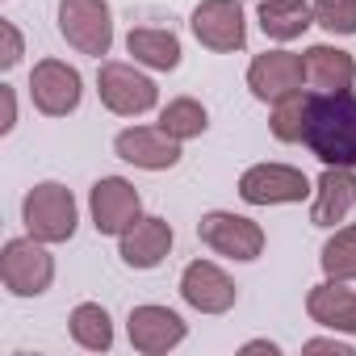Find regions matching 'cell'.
<instances>
[{"mask_svg": "<svg viewBox=\"0 0 356 356\" xmlns=\"http://www.w3.org/2000/svg\"><path fill=\"white\" fill-rule=\"evenodd\" d=\"M302 143L323 168H356V92H310Z\"/></svg>", "mask_w": 356, "mask_h": 356, "instance_id": "obj_1", "label": "cell"}, {"mask_svg": "<svg viewBox=\"0 0 356 356\" xmlns=\"http://www.w3.org/2000/svg\"><path fill=\"white\" fill-rule=\"evenodd\" d=\"M22 222H26V235H34L42 243H67L80 227V210H76L72 189L59 181H38L22 197Z\"/></svg>", "mask_w": 356, "mask_h": 356, "instance_id": "obj_2", "label": "cell"}, {"mask_svg": "<svg viewBox=\"0 0 356 356\" xmlns=\"http://www.w3.org/2000/svg\"><path fill=\"white\" fill-rule=\"evenodd\" d=\"M51 243L26 235V239H9L0 252V281L13 298H42L55 281V256L47 252Z\"/></svg>", "mask_w": 356, "mask_h": 356, "instance_id": "obj_3", "label": "cell"}, {"mask_svg": "<svg viewBox=\"0 0 356 356\" xmlns=\"http://www.w3.org/2000/svg\"><path fill=\"white\" fill-rule=\"evenodd\" d=\"M97 97L118 118H143V113H151L159 105L155 80L147 72H138L134 63H122V59L101 63V72H97Z\"/></svg>", "mask_w": 356, "mask_h": 356, "instance_id": "obj_4", "label": "cell"}, {"mask_svg": "<svg viewBox=\"0 0 356 356\" xmlns=\"http://www.w3.org/2000/svg\"><path fill=\"white\" fill-rule=\"evenodd\" d=\"M197 239L210 252H218L227 260H239V264H252V260L264 256V227L256 218H248V214H235V210H210V214H202Z\"/></svg>", "mask_w": 356, "mask_h": 356, "instance_id": "obj_5", "label": "cell"}, {"mask_svg": "<svg viewBox=\"0 0 356 356\" xmlns=\"http://www.w3.org/2000/svg\"><path fill=\"white\" fill-rule=\"evenodd\" d=\"M59 34L72 51L101 59L113 47V9L109 0H59Z\"/></svg>", "mask_w": 356, "mask_h": 356, "instance_id": "obj_6", "label": "cell"}, {"mask_svg": "<svg viewBox=\"0 0 356 356\" xmlns=\"http://www.w3.org/2000/svg\"><path fill=\"white\" fill-rule=\"evenodd\" d=\"M314 193L310 176L289 163H252L239 176V197L248 206H293Z\"/></svg>", "mask_w": 356, "mask_h": 356, "instance_id": "obj_7", "label": "cell"}, {"mask_svg": "<svg viewBox=\"0 0 356 356\" xmlns=\"http://www.w3.org/2000/svg\"><path fill=\"white\" fill-rule=\"evenodd\" d=\"M88 214H92L97 235L122 239L143 218V197L126 176H101V181L88 189Z\"/></svg>", "mask_w": 356, "mask_h": 356, "instance_id": "obj_8", "label": "cell"}, {"mask_svg": "<svg viewBox=\"0 0 356 356\" xmlns=\"http://www.w3.org/2000/svg\"><path fill=\"white\" fill-rule=\"evenodd\" d=\"M30 101H34V109L47 113V118H67V113H76L80 101H84V80H80V72H76L72 63H63V59H42V63H34V72H30Z\"/></svg>", "mask_w": 356, "mask_h": 356, "instance_id": "obj_9", "label": "cell"}, {"mask_svg": "<svg viewBox=\"0 0 356 356\" xmlns=\"http://www.w3.org/2000/svg\"><path fill=\"white\" fill-rule=\"evenodd\" d=\"M189 26H193V38L214 55H235L248 47V22L239 0H202Z\"/></svg>", "mask_w": 356, "mask_h": 356, "instance_id": "obj_10", "label": "cell"}, {"mask_svg": "<svg viewBox=\"0 0 356 356\" xmlns=\"http://www.w3.org/2000/svg\"><path fill=\"white\" fill-rule=\"evenodd\" d=\"M302 84H306V59L293 51H264L248 67V88L264 105H277L281 97L302 92Z\"/></svg>", "mask_w": 356, "mask_h": 356, "instance_id": "obj_11", "label": "cell"}, {"mask_svg": "<svg viewBox=\"0 0 356 356\" xmlns=\"http://www.w3.org/2000/svg\"><path fill=\"white\" fill-rule=\"evenodd\" d=\"M126 335H130L134 352H143V356H163V352H172L176 343H185L189 323L176 314L172 306H151V302H147V306H134V310H130Z\"/></svg>", "mask_w": 356, "mask_h": 356, "instance_id": "obj_12", "label": "cell"}, {"mask_svg": "<svg viewBox=\"0 0 356 356\" xmlns=\"http://www.w3.org/2000/svg\"><path fill=\"white\" fill-rule=\"evenodd\" d=\"M113 155L143 172H168L181 163V138H172L163 126H126L113 138Z\"/></svg>", "mask_w": 356, "mask_h": 356, "instance_id": "obj_13", "label": "cell"}, {"mask_svg": "<svg viewBox=\"0 0 356 356\" xmlns=\"http://www.w3.org/2000/svg\"><path fill=\"white\" fill-rule=\"evenodd\" d=\"M181 298L197 314H227L239 302V289L214 260H189L181 273Z\"/></svg>", "mask_w": 356, "mask_h": 356, "instance_id": "obj_14", "label": "cell"}, {"mask_svg": "<svg viewBox=\"0 0 356 356\" xmlns=\"http://www.w3.org/2000/svg\"><path fill=\"white\" fill-rule=\"evenodd\" d=\"M172 239H176V235H172V222L159 218V214H151V218H138V222L118 239V256H122L126 268L151 273V268H159V264L168 260Z\"/></svg>", "mask_w": 356, "mask_h": 356, "instance_id": "obj_15", "label": "cell"}, {"mask_svg": "<svg viewBox=\"0 0 356 356\" xmlns=\"http://www.w3.org/2000/svg\"><path fill=\"white\" fill-rule=\"evenodd\" d=\"M352 206H356V168H323V176L314 181L310 222L314 227H335V222L348 218Z\"/></svg>", "mask_w": 356, "mask_h": 356, "instance_id": "obj_16", "label": "cell"}, {"mask_svg": "<svg viewBox=\"0 0 356 356\" xmlns=\"http://www.w3.org/2000/svg\"><path fill=\"white\" fill-rule=\"evenodd\" d=\"M306 314L327 327V331H343V335H356V293L343 285V281H323L306 293Z\"/></svg>", "mask_w": 356, "mask_h": 356, "instance_id": "obj_17", "label": "cell"}, {"mask_svg": "<svg viewBox=\"0 0 356 356\" xmlns=\"http://www.w3.org/2000/svg\"><path fill=\"white\" fill-rule=\"evenodd\" d=\"M302 59H306V84H314L318 92H343L356 80V59L339 47L318 42V47H306Z\"/></svg>", "mask_w": 356, "mask_h": 356, "instance_id": "obj_18", "label": "cell"}, {"mask_svg": "<svg viewBox=\"0 0 356 356\" xmlns=\"http://www.w3.org/2000/svg\"><path fill=\"white\" fill-rule=\"evenodd\" d=\"M256 22L264 30V38L273 42H293L314 26V5L310 0H260Z\"/></svg>", "mask_w": 356, "mask_h": 356, "instance_id": "obj_19", "label": "cell"}, {"mask_svg": "<svg viewBox=\"0 0 356 356\" xmlns=\"http://www.w3.org/2000/svg\"><path fill=\"white\" fill-rule=\"evenodd\" d=\"M126 51L134 55L138 67H151V72H176L181 67V38L172 30H155V26H138L126 34Z\"/></svg>", "mask_w": 356, "mask_h": 356, "instance_id": "obj_20", "label": "cell"}, {"mask_svg": "<svg viewBox=\"0 0 356 356\" xmlns=\"http://www.w3.org/2000/svg\"><path fill=\"white\" fill-rule=\"evenodd\" d=\"M67 327H72V339L88 352H109L113 348V318L101 302H80L72 310Z\"/></svg>", "mask_w": 356, "mask_h": 356, "instance_id": "obj_21", "label": "cell"}, {"mask_svg": "<svg viewBox=\"0 0 356 356\" xmlns=\"http://www.w3.org/2000/svg\"><path fill=\"white\" fill-rule=\"evenodd\" d=\"M159 126H163L172 138L189 143V138H202V134H206L210 113H206V105L193 101V97H176V101H168V105L159 109Z\"/></svg>", "mask_w": 356, "mask_h": 356, "instance_id": "obj_22", "label": "cell"}, {"mask_svg": "<svg viewBox=\"0 0 356 356\" xmlns=\"http://www.w3.org/2000/svg\"><path fill=\"white\" fill-rule=\"evenodd\" d=\"M318 264H323L327 281H356V227H339L323 243Z\"/></svg>", "mask_w": 356, "mask_h": 356, "instance_id": "obj_23", "label": "cell"}, {"mask_svg": "<svg viewBox=\"0 0 356 356\" xmlns=\"http://www.w3.org/2000/svg\"><path fill=\"white\" fill-rule=\"evenodd\" d=\"M306 105H310V92L281 97V101L273 105V118H268L273 138H281V143H302V138H306Z\"/></svg>", "mask_w": 356, "mask_h": 356, "instance_id": "obj_24", "label": "cell"}, {"mask_svg": "<svg viewBox=\"0 0 356 356\" xmlns=\"http://www.w3.org/2000/svg\"><path fill=\"white\" fill-rule=\"evenodd\" d=\"M314 26L335 38L356 34V0H314Z\"/></svg>", "mask_w": 356, "mask_h": 356, "instance_id": "obj_25", "label": "cell"}, {"mask_svg": "<svg viewBox=\"0 0 356 356\" xmlns=\"http://www.w3.org/2000/svg\"><path fill=\"white\" fill-rule=\"evenodd\" d=\"M26 55V38L22 30L9 22V17H0V72H13Z\"/></svg>", "mask_w": 356, "mask_h": 356, "instance_id": "obj_26", "label": "cell"}, {"mask_svg": "<svg viewBox=\"0 0 356 356\" xmlns=\"http://www.w3.org/2000/svg\"><path fill=\"white\" fill-rule=\"evenodd\" d=\"M0 105H5L0 134H13V126H17V92H13V84H0Z\"/></svg>", "mask_w": 356, "mask_h": 356, "instance_id": "obj_27", "label": "cell"}, {"mask_svg": "<svg viewBox=\"0 0 356 356\" xmlns=\"http://www.w3.org/2000/svg\"><path fill=\"white\" fill-rule=\"evenodd\" d=\"M302 352H335V356H352V343H348V339H335V335H323V339H306Z\"/></svg>", "mask_w": 356, "mask_h": 356, "instance_id": "obj_28", "label": "cell"}, {"mask_svg": "<svg viewBox=\"0 0 356 356\" xmlns=\"http://www.w3.org/2000/svg\"><path fill=\"white\" fill-rule=\"evenodd\" d=\"M243 352H268V356H281V343H273V339H252V343H243Z\"/></svg>", "mask_w": 356, "mask_h": 356, "instance_id": "obj_29", "label": "cell"}]
</instances>
